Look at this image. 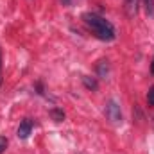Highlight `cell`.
<instances>
[{"mask_svg": "<svg viewBox=\"0 0 154 154\" xmlns=\"http://www.w3.org/2000/svg\"><path fill=\"white\" fill-rule=\"evenodd\" d=\"M84 23L97 34V38L104 39V41H111L115 39V27L111 22H108L106 18L95 14V13H84L82 14Z\"/></svg>", "mask_w": 154, "mask_h": 154, "instance_id": "1", "label": "cell"}, {"mask_svg": "<svg viewBox=\"0 0 154 154\" xmlns=\"http://www.w3.org/2000/svg\"><path fill=\"white\" fill-rule=\"evenodd\" d=\"M106 116L113 122V124H120L122 122V111H120V104L116 99H109L106 104Z\"/></svg>", "mask_w": 154, "mask_h": 154, "instance_id": "2", "label": "cell"}, {"mask_svg": "<svg viewBox=\"0 0 154 154\" xmlns=\"http://www.w3.org/2000/svg\"><path fill=\"white\" fill-rule=\"evenodd\" d=\"M32 125H34V122L31 120V118H25V120H22L20 122V125H18V138H22V140H25V138H29V134L32 133Z\"/></svg>", "mask_w": 154, "mask_h": 154, "instance_id": "3", "label": "cell"}, {"mask_svg": "<svg viewBox=\"0 0 154 154\" xmlns=\"http://www.w3.org/2000/svg\"><path fill=\"white\" fill-rule=\"evenodd\" d=\"M109 74V65H108V61H99V65H97V75L102 77V79H106Z\"/></svg>", "mask_w": 154, "mask_h": 154, "instance_id": "4", "label": "cell"}, {"mask_svg": "<svg viewBox=\"0 0 154 154\" xmlns=\"http://www.w3.org/2000/svg\"><path fill=\"white\" fill-rule=\"evenodd\" d=\"M138 2L140 0H125V11L129 16H134L136 11H138Z\"/></svg>", "mask_w": 154, "mask_h": 154, "instance_id": "5", "label": "cell"}, {"mask_svg": "<svg viewBox=\"0 0 154 154\" xmlns=\"http://www.w3.org/2000/svg\"><path fill=\"white\" fill-rule=\"evenodd\" d=\"M82 84H84V86H86L88 90H93V91H95V90L99 88L97 81H95L93 77H90V75H82Z\"/></svg>", "mask_w": 154, "mask_h": 154, "instance_id": "6", "label": "cell"}, {"mask_svg": "<svg viewBox=\"0 0 154 154\" xmlns=\"http://www.w3.org/2000/svg\"><path fill=\"white\" fill-rule=\"evenodd\" d=\"M48 113H50V116H52L56 122H63V120H65V111L59 109V108H52Z\"/></svg>", "mask_w": 154, "mask_h": 154, "instance_id": "7", "label": "cell"}, {"mask_svg": "<svg viewBox=\"0 0 154 154\" xmlns=\"http://www.w3.org/2000/svg\"><path fill=\"white\" fill-rule=\"evenodd\" d=\"M145 2V9H147V13L152 16L154 14V0H143Z\"/></svg>", "mask_w": 154, "mask_h": 154, "instance_id": "8", "label": "cell"}, {"mask_svg": "<svg viewBox=\"0 0 154 154\" xmlns=\"http://www.w3.org/2000/svg\"><path fill=\"white\" fill-rule=\"evenodd\" d=\"M147 102L149 106H154V86L149 88V93H147Z\"/></svg>", "mask_w": 154, "mask_h": 154, "instance_id": "9", "label": "cell"}, {"mask_svg": "<svg viewBox=\"0 0 154 154\" xmlns=\"http://www.w3.org/2000/svg\"><path fill=\"white\" fill-rule=\"evenodd\" d=\"M5 147H7V138L5 136H0V154L5 151Z\"/></svg>", "mask_w": 154, "mask_h": 154, "instance_id": "10", "label": "cell"}, {"mask_svg": "<svg viewBox=\"0 0 154 154\" xmlns=\"http://www.w3.org/2000/svg\"><path fill=\"white\" fill-rule=\"evenodd\" d=\"M151 72L154 74V59H152V65H151Z\"/></svg>", "mask_w": 154, "mask_h": 154, "instance_id": "11", "label": "cell"}, {"mask_svg": "<svg viewBox=\"0 0 154 154\" xmlns=\"http://www.w3.org/2000/svg\"><path fill=\"white\" fill-rule=\"evenodd\" d=\"M0 70H2V54H0ZM2 79V77H0Z\"/></svg>", "mask_w": 154, "mask_h": 154, "instance_id": "12", "label": "cell"}]
</instances>
